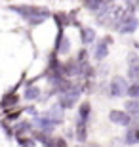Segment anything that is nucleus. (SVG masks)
I'll use <instances>...</instances> for the list:
<instances>
[{"label":"nucleus","instance_id":"obj_1","mask_svg":"<svg viewBox=\"0 0 139 147\" xmlns=\"http://www.w3.org/2000/svg\"><path fill=\"white\" fill-rule=\"evenodd\" d=\"M8 10H11L17 16H21V19H25L29 25H40V23H44L46 19L52 17V11L48 8H42V6L19 4V6H8Z\"/></svg>","mask_w":139,"mask_h":147},{"label":"nucleus","instance_id":"obj_2","mask_svg":"<svg viewBox=\"0 0 139 147\" xmlns=\"http://www.w3.org/2000/svg\"><path fill=\"white\" fill-rule=\"evenodd\" d=\"M80 94H82V86H73L69 90V92H63V94H59V99H57V103L63 107V109H73L76 105V99L80 98Z\"/></svg>","mask_w":139,"mask_h":147},{"label":"nucleus","instance_id":"obj_3","mask_svg":"<svg viewBox=\"0 0 139 147\" xmlns=\"http://www.w3.org/2000/svg\"><path fill=\"white\" fill-rule=\"evenodd\" d=\"M137 27H139L137 16H135V13H132V11H128V13H126V16L120 19L116 31H118L120 34H132V33H135V31H137Z\"/></svg>","mask_w":139,"mask_h":147},{"label":"nucleus","instance_id":"obj_4","mask_svg":"<svg viewBox=\"0 0 139 147\" xmlns=\"http://www.w3.org/2000/svg\"><path fill=\"white\" fill-rule=\"evenodd\" d=\"M126 90H128V80L122 78V76H114L109 82V98H112V99L126 96Z\"/></svg>","mask_w":139,"mask_h":147},{"label":"nucleus","instance_id":"obj_5","mask_svg":"<svg viewBox=\"0 0 139 147\" xmlns=\"http://www.w3.org/2000/svg\"><path fill=\"white\" fill-rule=\"evenodd\" d=\"M128 76L132 82H139V55L137 52L128 54Z\"/></svg>","mask_w":139,"mask_h":147},{"label":"nucleus","instance_id":"obj_6","mask_svg":"<svg viewBox=\"0 0 139 147\" xmlns=\"http://www.w3.org/2000/svg\"><path fill=\"white\" fill-rule=\"evenodd\" d=\"M109 120H111L112 124L126 126V128L132 124V117L128 115V111H120V109H112L111 113H109Z\"/></svg>","mask_w":139,"mask_h":147},{"label":"nucleus","instance_id":"obj_7","mask_svg":"<svg viewBox=\"0 0 139 147\" xmlns=\"http://www.w3.org/2000/svg\"><path fill=\"white\" fill-rule=\"evenodd\" d=\"M71 52V40L65 36V31L59 29L57 38H55V54H69Z\"/></svg>","mask_w":139,"mask_h":147},{"label":"nucleus","instance_id":"obj_8","mask_svg":"<svg viewBox=\"0 0 139 147\" xmlns=\"http://www.w3.org/2000/svg\"><path fill=\"white\" fill-rule=\"evenodd\" d=\"M109 42H111V38H105V40H99L95 44V50H93V57L97 61H103L105 57L109 55Z\"/></svg>","mask_w":139,"mask_h":147},{"label":"nucleus","instance_id":"obj_9","mask_svg":"<svg viewBox=\"0 0 139 147\" xmlns=\"http://www.w3.org/2000/svg\"><path fill=\"white\" fill-rule=\"evenodd\" d=\"M63 75L65 76H80V61L69 59L67 63H63Z\"/></svg>","mask_w":139,"mask_h":147},{"label":"nucleus","instance_id":"obj_10","mask_svg":"<svg viewBox=\"0 0 139 147\" xmlns=\"http://www.w3.org/2000/svg\"><path fill=\"white\" fill-rule=\"evenodd\" d=\"M124 143H126V145H135V143H139V126H134V124L128 126V130L124 134Z\"/></svg>","mask_w":139,"mask_h":147},{"label":"nucleus","instance_id":"obj_11","mask_svg":"<svg viewBox=\"0 0 139 147\" xmlns=\"http://www.w3.org/2000/svg\"><path fill=\"white\" fill-rule=\"evenodd\" d=\"M36 126L42 132H46V134H52V132L55 130V126H57V124H55L52 119H48V117L44 115V117H36Z\"/></svg>","mask_w":139,"mask_h":147},{"label":"nucleus","instance_id":"obj_12","mask_svg":"<svg viewBox=\"0 0 139 147\" xmlns=\"http://www.w3.org/2000/svg\"><path fill=\"white\" fill-rule=\"evenodd\" d=\"M90 117H91V105L88 103V101H84V103L78 107V117H76V120H78V122H84V124H90Z\"/></svg>","mask_w":139,"mask_h":147},{"label":"nucleus","instance_id":"obj_13","mask_svg":"<svg viewBox=\"0 0 139 147\" xmlns=\"http://www.w3.org/2000/svg\"><path fill=\"white\" fill-rule=\"evenodd\" d=\"M40 96H42L40 88L29 82V84H27V88H25V92H23V98L27 99V101H34V99H40Z\"/></svg>","mask_w":139,"mask_h":147},{"label":"nucleus","instance_id":"obj_14","mask_svg":"<svg viewBox=\"0 0 139 147\" xmlns=\"http://www.w3.org/2000/svg\"><path fill=\"white\" fill-rule=\"evenodd\" d=\"M46 117L52 119L55 124H61V120H63V107H61L59 103L54 105V107H50V109L46 111Z\"/></svg>","mask_w":139,"mask_h":147},{"label":"nucleus","instance_id":"obj_15","mask_svg":"<svg viewBox=\"0 0 139 147\" xmlns=\"http://www.w3.org/2000/svg\"><path fill=\"white\" fill-rule=\"evenodd\" d=\"M80 38H82V42L86 44V46H90V44H93L95 42V31L91 27H82L80 29Z\"/></svg>","mask_w":139,"mask_h":147},{"label":"nucleus","instance_id":"obj_16","mask_svg":"<svg viewBox=\"0 0 139 147\" xmlns=\"http://www.w3.org/2000/svg\"><path fill=\"white\" fill-rule=\"evenodd\" d=\"M107 2H109V0H82L84 8H86V10H90V11H93V13H97V11L101 10Z\"/></svg>","mask_w":139,"mask_h":147},{"label":"nucleus","instance_id":"obj_17","mask_svg":"<svg viewBox=\"0 0 139 147\" xmlns=\"http://www.w3.org/2000/svg\"><path fill=\"white\" fill-rule=\"evenodd\" d=\"M124 109L128 111L130 117H137L139 115V99H132L130 98L128 101H126V105H124Z\"/></svg>","mask_w":139,"mask_h":147},{"label":"nucleus","instance_id":"obj_18","mask_svg":"<svg viewBox=\"0 0 139 147\" xmlns=\"http://www.w3.org/2000/svg\"><path fill=\"white\" fill-rule=\"evenodd\" d=\"M32 130V124L31 122H17L15 126H13V134L15 136H23V134H27V132Z\"/></svg>","mask_w":139,"mask_h":147},{"label":"nucleus","instance_id":"obj_19","mask_svg":"<svg viewBox=\"0 0 139 147\" xmlns=\"http://www.w3.org/2000/svg\"><path fill=\"white\" fill-rule=\"evenodd\" d=\"M17 101H19L17 94H6L4 98H2V101H0V105L2 107H10V105H17Z\"/></svg>","mask_w":139,"mask_h":147},{"label":"nucleus","instance_id":"obj_20","mask_svg":"<svg viewBox=\"0 0 139 147\" xmlns=\"http://www.w3.org/2000/svg\"><path fill=\"white\" fill-rule=\"evenodd\" d=\"M126 96H130L132 99H139V82H132V84H128Z\"/></svg>","mask_w":139,"mask_h":147},{"label":"nucleus","instance_id":"obj_21","mask_svg":"<svg viewBox=\"0 0 139 147\" xmlns=\"http://www.w3.org/2000/svg\"><path fill=\"white\" fill-rule=\"evenodd\" d=\"M21 147H34V140H19Z\"/></svg>","mask_w":139,"mask_h":147},{"label":"nucleus","instance_id":"obj_22","mask_svg":"<svg viewBox=\"0 0 139 147\" xmlns=\"http://www.w3.org/2000/svg\"><path fill=\"white\" fill-rule=\"evenodd\" d=\"M54 143H55V147H69V145H67V142H65V140H61V138L54 140Z\"/></svg>","mask_w":139,"mask_h":147},{"label":"nucleus","instance_id":"obj_23","mask_svg":"<svg viewBox=\"0 0 139 147\" xmlns=\"http://www.w3.org/2000/svg\"><path fill=\"white\" fill-rule=\"evenodd\" d=\"M19 115H21V111H15V113H10V115H8V119H10V120H13V119H17Z\"/></svg>","mask_w":139,"mask_h":147},{"label":"nucleus","instance_id":"obj_24","mask_svg":"<svg viewBox=\"0 0 139 147\" xmlns=\"http://www.w3.org/2000/svg\"><path fill=\"white\" fill-rule=\"evenodd\" d=\"M76 147H82V145H76Z\"/></svg>","mask_w":139,"mask_h":147}]
</instances>
